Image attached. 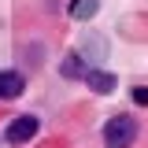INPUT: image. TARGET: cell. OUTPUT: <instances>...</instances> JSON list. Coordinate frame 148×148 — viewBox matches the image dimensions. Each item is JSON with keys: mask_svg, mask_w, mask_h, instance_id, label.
Listing matches in <instances>:
<instances>
[{"mask_svg": "<svg viewBox=\"0 0 148 148\" xmlns=\"http://www.w3.org/2000/svg\"><path fill=\"white\" fill-rule=\"evenodd\" d=\"M133 141H137V122H133L130 115L108 119V126H104V145L108 148H130Z\"/></svg>", "mask_w": 148, "mask_h": 148, "instance_id": "1", "label": "cell"}, {"mask_svg": "<svg viewBox=\"0 0 148 148\" xmlns=\"http://www.w3.org/2000/svg\"><path fill=\"white\" fill-rule=\"evenodd\" d=\"M37 130H41V122H37L34 115H18L15 122H11V126H8V133H4V137H8V141H11V145H26V141H30V137H34Z\"/></svg>", "mask_w": 148, "mask_h": 148, "instance_id": "2", "label": "cell"}, {"mask_svg": "<svg viewBox=\"0 0 148 148\" xmlns=\"http://www.w3.org/2000/svg\"><path fill=\"white\" fill-rule=\"evenodd\" d=\"M22 89H26L22 74H15V71H0V100H15V96H22Z\"/></svg>", "mask_w": 148, "mask_h": 148, "instance_id": "3", "label": "cell"}, {"mask_svg": "<svg viewBox=\"0 0 148 148\" xmlns=\"http://www.w3.org/2000/svg\"><path fill=\"white\" fill-rule=\"evenodd\" d=\"M85 82H89L92 92H100V96L115 92V74H111V71H89V74H85Z\"/></svg>", "mask_w": 148, "mask_h": 148, "instance_id": "4", "label": "cell"}, {"mask_svg": "<svg viewBox=\"0 0 148 148\" xmlns=\"http://www.w3.org/2000/svg\"><path fill=\"white\" fill-rule=\"evenodd\" d=\"M59 74H63V78H85V74H89L85 56H71V59H63V63H59Z\"/></svg>", "mask_w": 148, "mask_h": 148, "instance_id": "5", "label": "cell"}, {"mask_svg": "<svg viewBox=\"0 0 148 148\" xmlns=\"http://www.w3.org/2000/svg\"><path fill=\"white\" fill-rule=\"evenodd\" d=\"M96 11H100V0H71V18H82V22H85V18H92Z\"/></svg>", "mask_w": 148, "mask_h": 148, "instance_id": "6", "label": "cell"}, {"mask_svg": "<svg viewBox=\"0 0 148 148\" xmlns=\"http://www.w3.org/2000/svg\"><path fill=\"white\" fill-rule=\"evenodd\" d=\"M85 48H89L92 56H100V59H104V56H108V41H100V37H85Z\"/></svg>", "mask_w": 148, "mask_h": 148, "instance_id": "7", "label": "cell"}, {"mask_svg": "<svg viewBox=\"0 0 148 148\" xmlns=\"http://www.w3.org/2000/svg\"><path fill=\"white\" fill-rule=\"evenodd\" d=\"M133 100H137L141 108H148V89H145V85H137V89H133Z\"/></svg>", "mask_w": 148, "mask_h": 148, "instance_id": "8", "label": "cell"}]
</instances>
